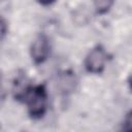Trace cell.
I'll return each mask as SVG.
<instances>
[{"label": "cell", "mask_w": 132, "mask_h": 132, "mask_svg": "<svg viewBox=\"0 0 132 132\" xmlns=\"http://www.w3.org/2000/svg\"><path fill=\"white\" fill-rule=\"evenodd\" d=\"M30 88H31V85H29L28 78L26 77V75H19L13 82V96H14V98L19 101L24 102L25 97H26L28 91L30 90Z\"/></svg>", "instance_id": "cell-4"}, {"label": "cell", "mask_w": 132, "mask_h": 132, "mask_svg": "<svg viewBox=\"0 0 132 132\" xmlns=\"http://www.w3.org/2000/svg\"><path fill=\"white\" fill-rule=\"evenodd\" d=\"M113 3H114V0H93L94 8L96 12L99 14L107 13L112 7Z\"/></svg>", "instance_id": "cell-6"}, {"label": "cell", "mask_w": 132, "mask_h": 132, "mask_svg": "<svg viewBox=\"0 0 132 132\" xmlns=\"http://www.w3.org/2000/svg\"><path fill=\"white\" fill-rule=\"evenodd\" d=\"M24 102L26 103L28 113L32 119H41L45 114L47 108V91L45 86H31Z\"/></svg>", "instance_id": "cell-1"}, {"label": "cell", "mask_w": 132, "mask_h": 132, "mask_svg": "<svg viewBox=\"0 0 132 132\" xmlns=\"http://www.w3.org/2000/svg\"><path fill=\"white\" fill-rule=\"evenodd\" d=\"M39 4L43 5V6H48V5H52L53 3H55L57 0H37Z\"/></svg>", "instance_id": "cell-8"}, {"label": "cell", "mask_w": 132, "mask_h": 132, "mask_svg": "<svg viewBox=\"0 0 132 132\" xmlns=\"http://www.w3.org/2000/svg\"><path fill=\"white\" fill-rule=\"evenodd\" d=\"M107 62V54L102 45H96L86 56L85 68L89 73L100 74L105 69Z\"/></svg>", "instance_id": "cell-2"}, {"label": "cell", "mask_w": 132, "mask_h": 132, "mask_svg": "<svg viewBox=\"0 0 132 132\" xmlns=\"http://www.w3.org/2000/svg\"><path fill=\"white\" fill-rule=\"evenodd\" d=\"M7 29H8V27H7V24H6L5 20L0 15V40H2L6 36Z\"/></svg>", "instance_id": "cell-7"}, {"label": "cell", "mask_w": 132, "mask_h": 132, "mask_svg": "<svg viewBox=\"0 0 132 132\" xmlns=\"http://www.w3.org/2000/svg\"><path fill=\"white\" fill-rule=\"evenodd\" d=\"M75 76L71 72H64L59 78V86L63 92H70L75 87Z\"/></svg>", "instance_id": "cell-5"}, {"label": "cell", "mask_w": 132, "mask_h": 132, "mask_svg": "<svg viewBox=\"0 0 132 132\" xmlns=\"http://www.w3.org/2000/svg\"><path fill=\"white\" fill-rule=\"evenodd\" d=\"M51 53V43L44 34L38 35L30 46V56L34 64L39 65L44 63Z\"/></svg>", "instance_id": "cell-3"}, {"label": "cell", "mask_w": 132, "mask_h": 132, "mask_svg": "<svg viewBox=\"0 0 132 132\" xmlns=\"http://www.w3.org/2000/svg\"><path fill=\"white\" fill-rule=\"evenodd\" d=\"M1 88H2V79H1V76H0V91H1Z\"/></svg>", "instance_id": "cell-9"}]
</instances>
